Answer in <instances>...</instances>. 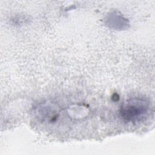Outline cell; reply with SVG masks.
<instances>
[{"instance_id":"1","label":"cell","mask_w":155,"mask_h":155,"mask_svg":"<svg viewBox=\"0 0 155 155\" xmlns=\"http://www.w3.org/2000/svg\"><path fill=\"white\" fill-rule=\"evenodd\" d=\"M148 110L149 105L146 101L134 98L128 100L123 105L120 115L126 122H136L145 116Z\"/></svg>"}]
</instances>
